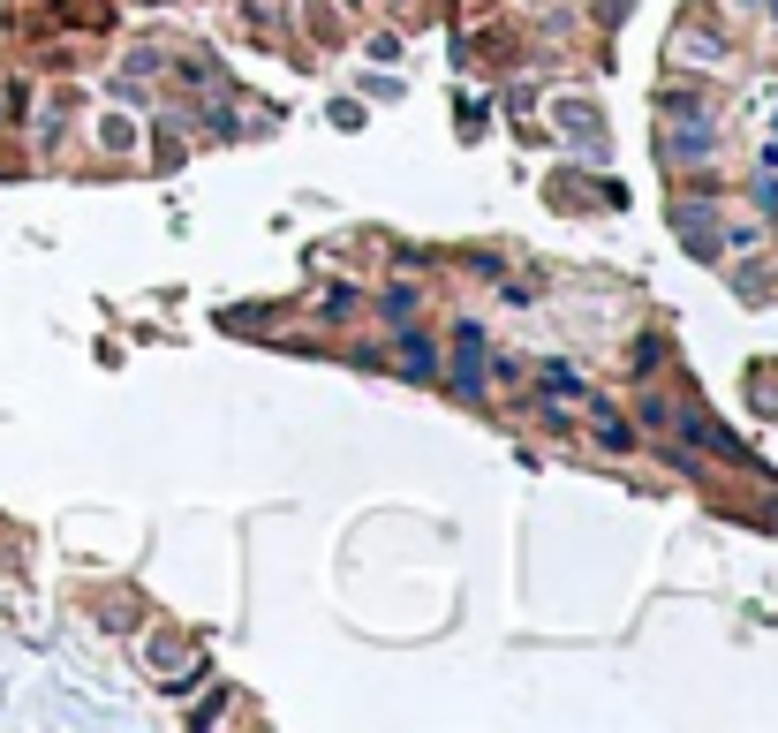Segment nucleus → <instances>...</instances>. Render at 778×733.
<instances>
[{
	"mask_svg": "<svg viewBox=\"0 0 778 733\" xmlns=\"http://www.w3.org/2000/svg\"><path fill=\"white\" fill-rule=\"evenodd\" d=\"M454 393H484V325L454 333Z\"/></svg>",
	"mask_w": 778,
	"mask_h": 733,
	"instance_id": "f257e3e1",
	"label": "nucleus"
},
{
	"mask_svg": "<svg viewBox=\"0 0 778 733\" xmlns=\"http://www.w3.org/2000/svg\"><path fill=\"white\" fill-rule=\"evenodd\" d=\"M680 431H688L695 446H711V454H726V461H741V439H733V431H718L711 416H680Z\"/></svg>",
	"mask_w": 778,
	"mask_h": 733,
	"instance_id": "f03ea898",
	"label": "nucleus"
},
{
	"mask_svg": "<svg viewBox=\"0 0 778 733\" xmlns=\"http://www.w3.org/2000/svg\"><path fill=\"white\" fill-rule=\"evenodd\" d=\"M665 159H673V167H695V159H711V121H703V129H680V137L665 144Z\"/></svg>",
	"mask_w": 778,
	"mask_h": 733,
	"instance_id": "7ed1b4c3",
	"label": "nucleus"
},
{
	"mask_svg": "<svg viewBox=\"0 0 778 733\" xmlns=\"http://www.w3.org/2000/svg\"><path fill=\"white\" fill-rule=\"evenodd\" d=\"M590 431H597V439H605V446H620V454H627V446H635V439H627V424H620V416H612V409H590Z\"/></svg>",
	"mask_w": 778,
	"mask_h": 733,
	"instance_id": "20e7f679",
	"label": "nucleus"
},
{
	"mask_svg": "<svg viewBox=\"0 0 778 733\" xmlns=\"http://www.w3.org/2000/svg\"><path fill=\"white\" fill-rule=\"evenodd\" d=\"M401 363H408V378H431V341L408 333V341H401Z\"/></svg>",
	"mask_w": 778,
	"mask_h": 733,
	"instance_id": "39448f33",
	"label": "nucleus"
},
{
	"mask_svg": "<svg viewBox=\"0 0 778 733\" xmlns=\"http://www.w3.org/2000/svg\"><path fill=\"white\" fill-rule=\"evenodd\" d=\"M544 393H552V401H575V393H582V378L567 371V363H552V371H544Z\"/></svg>",
	"mask_w": 778,
	"mask_h": 733,
	"instance_id": "423d86ee",
	"label": "nucleus"
}]
</instances>
